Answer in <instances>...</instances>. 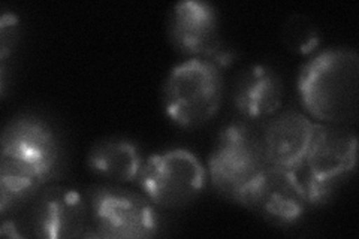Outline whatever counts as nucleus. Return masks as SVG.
<instances>
[{
  "mask_svg": "<svg viewBox=\"0 0 359 239\" xmlns=\"http://www.w3.org/2000/svg\"><path fill=\"white\" fill-rule=\"evenodd\" d=\"M359 57L347 47H330L301 67L297 88L302 108L318 123L351 126L359 117Z\"/></svg>",
  "mask_w": 359,
  "mask_h": 239,
  "instance_id": "f257e3e1",
  "label": "nucleus"
},
{
  "mask_svg": "<svg viewBox=\"0 0 359 239\" xmlns=\"http://www.w3.org/2000/svg\"><path fill=\"white\" fill-rule=\"evenodd\" d=\"M282 39L285 47L295 54H311L320 43L319 30L314 22L302 14H292L283 25Z\"/></svg>",
  "mask_w": 359,
  "mask_h": 239,
  "instance_id": "4468645a",
  "label": "nucleus"
},
{
  "mask_svg": "<svg viewBox=\"0 0 359 239\" xmlns=\"http://www.w3.org/2000/svg\"><path fill=\"white\" fill-rule=\"evenodd\" d=\"M224 93L223 71L202 57L175 64L162 88L166 117L178 128L195 129L219 112Z\"/></svg>",
  "mask_w": 359,
  "mask_h": 239,
  "instance_id": "f03ea898",
  "label": "nucleus"
},
{
  "mask_svg": "<svg viewBox=\"0 0 359 239\" xmlns=\"http://www.w3.org/2000/svg\"><path fill=\"white\" fill-rule=\"evenodd\" d=\"M356 161L358 138L349 126L316 121L304 165L309 172L344 183L353 174Z\"/></svg>",
  "mask_w": 359,
  "mask_h": 239,
  "instance_id": "9b49d317",
  "label": "nucleus"
},
{
  "mask_svg": "<svg viewBox=\"0 0 359 239\" xmlns=\"http://www.w3.org/2000/svg\"><path fill=\"white\" fill-rule=\"evenodd\" d=\"M207 181V168L195 153L170 148L145 158L138 186L156 207L182 210L199 198Z\"/></svg>",
  "mask_w": 359,
  "mask_h": 239,
  "instance_id": "39448f33",
  "label": "nucleus"
},
{
  "mask_svg": "<svg viewBox=\"0 0 359 239\" xmlns=\"http://www.w3.org/2000/svg\"><path fill=\"white\" fill-rule=\"evenodd\" d=\"M93 236L147 239L161 229V217L147 196L123 184H96L87 191Z\"/></svg>",
  "mask_w": 359,
  "mask_h": 239,
  "instance_id": "20e7f679",
  "label": "nucleus"
},
{
  "mask_svg": "<svg viewBox=\"0 0 359 239\" xmlns=\"http://www.w3.org/2000/svg\"><path fill=\"white\" fill-rule=\"evenodd\" d=\"M140 145L125 136H107L87 153V168L95 177L112 184L138 183L144 165Z\"/></svg>",
  "mask_w": 359,
  "mask_h": 239,
  "instance_id": "ddd939ff",
  "label": "nucleus"
},
{
  "mask_svg": "<svg viewBox=\"0 0 359 239\" xmlns=\"http://www.w3.org/2000/svg\"><path fill=\"white\" fill-rule=\"evenodd\" d=\"M299 183L304 191V198L307 200L309 208L313 207H323V205L330 203L334 198L337 190L340 189L343 181L339 179H331V178H323L318 177L302 166L299 170H297Z\"/></svg>",
  "mask_w": 359,
  "mask_h": 239,
  "instance_id": "2eb2a0df",
  "label": "nucleus"
},
{
  "mask_svg": "<svg viewBox=\"0 0 359 239\" xmlns=\"http://www.w3.org/2000/svg\"><path fill=\"white\" fill-rule=\"evenodd\" d=\"M233 202L276 227L298 224L309 208L298 174L271 165L257 174Z\"/></svg>",
  "mask_w": 359,
  "mask_h": 239,
  "instance_id": "423d86ee",
  "label": "nucleus"
},
{
  "mask_svg": "<svg viewBox=\"0 0 359 239\" xmlns=\"http://www.w3.org/2000/svg\"><path fill=\"white\" fill-rule=\"evenodd\" d=\"M253 123L243 118L223 126L208 157V179L220 195L231 200L268 166L262 128Z\"/></svg>",
  "mask_w": 359,
  "mask_h": 239,
  "instance_id": "7ed1b4c3",
  "label": "nucleus"
},
{
  "mask_svg": "<svg viewBox=\"0 0 359 239\" xmlns=\"http://www.w3.org/2000/svg\"><path fill=\"white\" fill-rule=\"evenodd\" d=\"M0 148V156L25 163L47 179L59 165V136L47 120L35 114H20L11 118L2 130Z\"/></svg>",
  "mask_w": 359,
  "mask_h": 239,
  "instance_id": "1a4fd4ad",
  "label": "nucleus"
},
{
  "mask_svg": "<svg viewBox=\"0 0 359 239\" xmlns=\"http://www.w3.org/2000/svg\"><path fill=\"white\" fill-rule=\"evenodd\" d=\"M32 236L48 239H71L87 236L90 212L87 199L80 191L67 186L41 189L27 215Z\"/></svg>",
  "mask_w": 359,
  "mask_h": 239,
  "instance_id": "6e6552de",
  "label": "nucleus"
},
{
  "mask_svg": "<svg viewBox=\"0 0 359 239\" xmlns=\"http://www.w3.org/2000/svg\"><path fill=\"white\" fill-rule=\"evenodd\" d=\"M231 96L241 118L250 121L269 118L283 105V79L271 66L250 64L235 78Z\"/></svg>",
  "mask_w": 359,
  "mask_h": 239,
  "instance_id": "f8f14e48",
  "label": "nucleus"
},
{
  "mask_svg": "<svg viewBox=\"0 0 359 239\" xmlns=\"http://www.w3.org/2000/svg\"><path fill=\"white\" fill-rule=\"evenodd\" d=\"M168 38L187 59L202 57L222 71L233 62L232 51L220 39L217 9L205 0L175 4L168 15Z\"/></svg>",
  "mask_w": 359,
  "mask_h": 239,
  "instance_id": "0eeeda50",
  "label": "nucleus"
},
{
  "mask_svg": "<svg viewBox=\"0 0 359 239\" xmlns=\"http://www.w3.org/2000/svg\"><path fill=\"white\" fill-rule=\"evenodd\" d=\"M316 128L307 114L287 109L274 114L262 128V144L268 165L299 170L306 165L311 138Z\"/></svg>",
  "mask_w": 359,
  "mask_h": 239,
  "instance_id": "9d476101",
  "label": "nucleus"
},
{
  "mask_svg": "<svg viewBox=\"0 0 359 239\" xmlns=\"http://www.w3.org/2000/svg\"><path fill=\"white\" fill-rule=\"evenodd\" d=\"M20 38V22L13 13H4L0 18V59L2 67L8 57L13 54Z\"/></svg>",
  "mask_w": 359,
  "mask_h": 239,
  "instance_id": "dca6fc26",
  "label": "nucleus"
}]
</instances>
